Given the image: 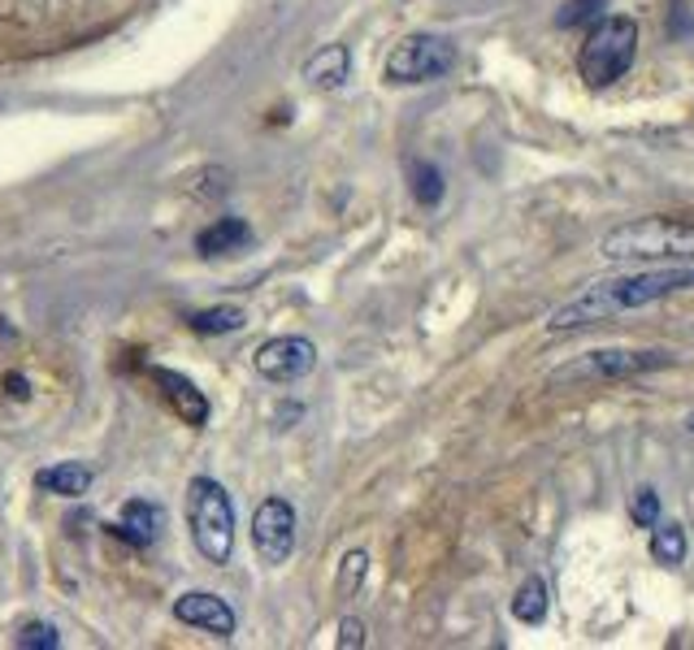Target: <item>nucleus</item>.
Listing matches in <instances>:
<instances>
[{
    "label": "nucleus",
    "mask_w": 694,
    "mask_h": 650,
    "mask_svg": "<svg viewBox=\"0 0 694 650\" xmlns=\"http://www.w3.org/2000/svg\"><path fill=\"white\" fill-rule=\"evenodd\" d=\"M365 572H369V550H347L344 564H339V581H335V594L339 599H351L360 585H365Z\"/></svg>",
    "instance_id": "19"
},
{
    "label": "nucleus",
    "mask_w": 694,
    "mask_h": 650,
    "mask_svg": "<svg viewBox=\"0 0 694 650\" xmlns=\"http://www.w3.org/2000/svg\"><path fill=\"white\" fill-rule=\"evenodd\" d=\"M686 430H691V433H694V413H691V417H686Z\"/></svg>",
    "instance_id": "26"
},
{
    "label": "nucleus",
    "mask_w": 694,
    "mask_h": 650,
    "mask_svg": "<svg viewBox=\"0 0 694 650\" xmlns=\"http://www.w3.org/2000/svg\"><path fill=\"white\" fill-rule=\"evenodd\" d=\"M669 364H673L669 351L599 347V351H586L574 364H560L556 378H599V382H616V378H634V373H651V369H669Z\"/></svg>",
    "instance_id": "6"
},
{
    "label": "nucleus",
    "mask_w": 694,
    "mask_h": 650,
    "mask_svg": "<svg viewBox=\"0 0 694 650\" xmlns=\"http://www.w3.org/2000/svg\"><path fill=\"white\" fill-rule=\"evenodd\" d=\"M187 525L192 542L209 564H227L234 550V503L222 481L192 477L187 486Z\"/></svg>",
    "instance_id": "4"
},
{
    "label": "nucleus",
    "mask_w": 694,
    "mask_h": 650,
    "mask_svg": "<svg viewBox=\"0 0 694 650\" xmlns=\"http://www.w3.org/2000/svg\"><path fill=\"white\" fill-rule=\"evenodd\" d=\"M603 0H569L560 13H556V26H578V22H590L599 13Z\"/></svg>",
    "instance_id": "23"
},
{
    "label": "nucleus",
    "mask_w": 694,
    "mask_h": 650,
    "mask_svg": "<svg viewBox=\"0 0 694 650\" xmlns=\"http://www.w3.org/2000/svg\"><path fill=\"white\" fill-rule=\"evenodd\" d=\"M148 378L161 386V395L170 399V408H174L187 426H196V430H200V426H209V399L196 391V382H192V378H183V373H174V369H161V364H157V369H148Z\"/></svg>",
    "instance_id": "10"
},
{
    "label": "nucleus",
    "mask_w": 694,
    "mask_h": 650,
    "mask_svg": "<svg viewBox=\"0 0 694 650\" xmlns=\"http://www.w3.org/2000/svg\"><path fill=\"white\" fill-rule=\"evenodd\" d=\"M4 391H13V399H26V382L13 373V378H4Z\"/></svg>",
    "instance_id": "25"
},
{
    "label": "nucleus",
    "mask_w": 694,
    "mask_h": 650,
    "mask_svg": "<svg viewBox=\"0 0 694 650\" xmlns=\"http://www.w3.org/2000/svg\"><path fill=\"white\" fill-rule=\"evenodd\" d=\"M629 521H634L638 530H651V525L660 521V495H656L651 486H638V490L629 495Z\"/></svg>",
    "instance_id": "20"
},
{
    "label": "nucleus",
    "mask_w": 694,
    "mask_h": 650,
    "mask_svg": "<svg viewBox=\"0 0 694 650\" xmlns=\"http://www.w3.org/2000/svg\"><path fill=\"white\" fill-rule=\"evenodd\" d=\"M408 191H413V200L421 205V209H435L439 200H443V174H439V165H430V161H408Z\"/></svg>",
    "instance_id": "17"
},
{
    "label": "nucleus",
    "mask_w": 694,
    "mask_h": 650,
    "mask_svg": "<svg viewBox=\"0 0 694 650\" xmlns=\"http://www.w3.org/2000/svg\"><path fill=\"white\" fill-rule=\"evenodd\" d=\"M638 57V22L634 18H599L578 48V74L586 88H608L629 74Z\"/></svg>",
    "instance_id": "3"
},
{
    "label": "nucleus",
    "mask_w": 694,
    "mask_h": 650,
    "mask_svg": "<svg viewBox=\"0 0 694 650\" xmlns=\"http://www.w3.org/2000/svg\"><path fill=\"white\" fill-rule=\"evenodd\" d=\"M13 642H18V650H57L61 647V638H57V629H53L48 620H31V625H22Z\"/></svg>",
    "instance_id": "22"
},
{
    "label": "nucleus",
    "mask_w": 694,
    "mask_h": 650,
    "mask_svg": "<svg viewBox=\"0 0 694 650\" xmlns=\"http://www.w3.org/2000/svg\"><path fill=\"white\" fill-rule=\"evenodd\" d=\"M252 364H256V373L265 382H300V378H309L317 369V347H313V338L282 334V338L261 343Z\"/></svg>",
    "instance_id": "7"
},
{
    "label": "nucleus",
    "mask_w": 694,
    "mask_h": 650,
    "mask_svg": "<svg viewBox=\"0 0 694 650\" xmlns=\"http://www.w3.org/2000/svg\"><path fill=\"white\" fill-rule=\"evenodd\" d=\"M252 542H256V555L265 564H287L291 550H296V508L278 495H269L256 512H252Z\"/></svg>",
    "instance_id": "8"
},
{
    "label": "nucleus",
    "mask_w": 694,
    "mask_h": 650,
    "mask_svg": "<svg viewBox=\"0 0 694 650\" xmlns=\"http://www.w3.org/2000/svg\"><path fill=\"white\" fill-rule=\"evenodd\" d=\"M547 612H552V585H547V577H525L521 585H517V594H512V616L521 620V625H543L547 620Z\"/></svg>",
    "instance_id": "15"
},
{
    "label": "nucleus",
    "mask_w": 694,
    "mask_h": 650,
    "mask_svg": "<svg viewBox=\"0 0 694 650\" xmlns=\"http://www.w3.org/2000/svg\"><path fill=\"white\" fill-rule=\"evenodd\" d=\"M247 243H252V225L243 217H218L213 225H205L196 234L200 256H231V252H243Z\"/></svg>",
    "instance_id": "13"
},
{
    "label": "nucleus",
    "mask_w": 694,
    "mask_h": 650,
    "mask_svg": "<svg viewBox=\"0 0 694 650\" xmlns=\"http://www.w3.org/2000/svg\"><path fill=\"white\" fill-rule=\"evenodd\" d=\"M456 66V44L448 35H404L386 53V83H435Z\"/></svg>",
    "instance_id": "5"
},
{
    "label": "nucleus",
    "mask_w": 694,
    "mask_h": 650,
    "mask_svg": "<svg viewBox=\"0 0 694 650\" xmlns=\"http://www.w3.org/2000/svg\"><path fill=\"white\" fill-rule=\"evenodd\" d=\"M686 550H691V542H686L682 521H656L651 525V555H656V564L678 568L686 559Z\"/></svg>",
    "instance_id": "16"
},
{
    "label": "nucleus",
    "mask_w": 694,
    "mask_h": 650,
    "mask_svg": "<svg viewBox=\"0 0 694 650\" xmlns=\"http://www.w3.org/2000/svg\"><path fill=\"white\" fill-rule=\"evenodd\" d=\"M351 74V53L344 44H326L322 53H313L304 61V83L317 88V92H339Z\"/></svg>",
    "instance_id": "11"
},
{
    "label": "nucleus",
    "mask_w": 694,
    "mask_h": 650,
    "mask_svg": "<svg viewBox=\"0 0 694 650\" xmlns=\"http://www.w3.org/2000/svg\"><path fill=\"white\" fill-rule=\"evenodd\" d=\"M691 287H694V265L612 274V278L590 282L569 304H560V309L547 317V329H552V334H569V329H581V325H599V322H608V317H621V313L660 304V300H669V295H678V291H691Z\"/></svg>",
    "instance_id": "1"
},
{
    "label": "nucleus",
    "mask_w": 694,
    "mask_h": 650,
    "mask_svg": "<svg viewBox=\"0 0 694 650\" xmlns=\"http://www.w3.org/2000/svg\"><path fill=\"white\" fill-rule=\"evenodd\" d=\"M187 191L196 196V200H213V196H227L231 191V174L227 170H218V165H209V170H200L192 183H187Z\"/></svg>",
    "instance_id": "21"
},
{
    "label": "nucleus",
    "mask_w": 694,
    "mask_h": 650,
    "mask_svg": "<svg viewBox=\"0 0 694 650\" xmlns=\"http://www.w3.org/2000/svg\"><path fill=\"white\" fill-rule=\"evenodd\" d=\"M603 260H694V221L682 217H638L603 234Z\"/></svg>",
    "instance_id": "2"
},
{
    "label": "nucleus",
    "mask_w": 694,
    "mask_h": 650,
    "mask_svg": "<svg viewBox=\"0 0 694 650\" xmlns=\"http://www.w3.org/2000/svg\"><path fill=\"white\" fill-rule=\"evenodd\" d=\"M339 647L344 650L365 647V625H360L356 616H344V620H339Z\"/></svg>",
    "instance_id": "24"
},
{
    "label": "nucleus",
    "mask_w": 694,
    "mask_h": 650,
    "mask_svg": "<svg viewBox=\"0 0 694 650\" xmlns=\"http://www.w3.org/2000/svg\"><path fill=\"white\" fill-rule=\"evenodd\" d=\"M174 616L183 620V625H192V629H205V634H213V638H234V607L227 599H218V594H209V590H192V594H183L178 603H174Z\"/></svg>",
    "instance_id": "9"
},
{
    "label": "nucleus",
    "mask_w": 694,
    "mask_h": 650,
    "mask_svg": "<svg viewBox=\"0 0 694 650\" xmlns=\"http://www.w3.org/2000/svg\"><path fill=\"white\" fill-rule=\"evenodd\" d=\"M247 322V313L239 309V304H218V309H200V313H192L187 325L196 329V334H234V329H243Z\"/></svg>",
    "instance_id": "18"
},
{
    "label": "nucleus",
    "mask_w": 694,
    "mask_h": 650,
    "mask_svg": "<svg viewBox=\"0 0 694 650\" xmlns=\"http://www.w3.org/2000/svg\"><path fill=\"white\" fill-rule=\"evenodd\" d=\"M35 486L44 490V495H57V499H79V495H88V486H92V468L88 464H48V468H39L35 473Z\"/></svg>",
    "instance_id": "14"
},
{
    "label": "nucleus",
    "mask_w": 694,
    "mask_h": 650,
    "mask_svg": "<svg viewBox=\"0 0 694 650\" xmlns=\"http://www.w3.org/2000/svg\"><path fill=\"white\" fill-rule=\"evenodd\" d=\"M165 530V512L161 503H148V499H130L122 508V521H117V538H126L130 546H152L157 534Z\"/></svg>",
    "instance_id": "12"
}]
</instances>
